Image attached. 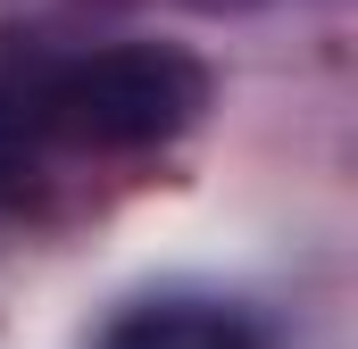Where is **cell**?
Here are the masks:
<instances>
[{
  "label": "cell",
  "instance_id": "6da1fadb",
  "mask_svg": "<svg viewBox=\"0 0 358 349\" xmlns=\"http://www.w3.org/2000/svg\"><path fill=\"white\" fill-rule=\"evenodd\" d=\"M200 108H208V75H200V59H183L176 42H108V50L42 67L17 91L25 133L34 142H76V150H150V142H176Z\"/></svg>",
  "mask_w": 358,
  "mask_h": 349
},
{
  "label": "cell",
  "instance_id": "7a4b0ae2",
  "mask_svg": "<svg viewBox=\"0 0 358 349\" xmlns=\"http://www.w3.org/2000/svg\"><path fill=\"white\" fill-rule=\"evenodd\" d=\"M100 349H267L242 308H208V299H167V308H134Z\"/></svg>",
  "mask_w": 358,
  "mask_h": 349
}]
</instances>
